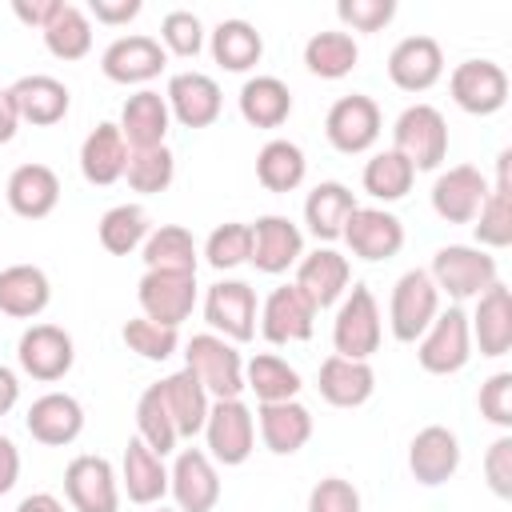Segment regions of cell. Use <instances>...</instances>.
<instances>
[{
	"instance_id": "cell-14",
	"label": "cell",
	"mask_w": 512,
	"mask_h": 512,
	"mask_svg": "<svg viewBox=\"0 0 512 512\" xmlns=\"http://www.w3.org/2000/svg\"><path fill=\"white\" fill-rule=\"evenodd\" d=\"M64 496L76 512H116L120 476L104 456H76L64 468Z\"/></svg>"
},
{
	"instance_id": "cell-57",
	"label": "cell",
	"mask_w": 512,
	"mask_h": 512,
	"mask_svg": "<svg viewBox=\"0 0 512 512\" xmlns=\"http://www.w3.org/2000/svg\"><path fill=\"white\" fill-rule=\"evenodd\" d=\"M16 480H20V452H16V444L8 436H0V496L12 492Z\"/></svg>"
},
{
	"instance_id": "cell-27",
	"label": "cell",
	"mask_w": 512,
	"mask_h": 512,
	"mask_svg": "<svg viewBox=\"0 0 512 512\" xmlns=\"http://www.w3.org/2000/svg\"><path fill=\"white\" fill-rule=\"evenodd\" d=\"M168 124H172V112H168L164 96L152 88H140L136 96L124 100L116 128H120L128 152H140V148H160L168 136Z\"/></svg>"
},
{
	"instance_id": "cell-43",
	"label": "cell",
	"mask_w": 512,
	"mask_h": 512,
	"mask_svg": "<svg viewBox=\"0 0 512 512\" xmlns=\"http://www.w3.org/2000/svg\"><path fill=\"white\" fill-rule=\"evenodd\" d=\"M364 192L372 196V200H384V204H392V200H404L408 192H412V184H416V168L396 152V148H384V152H376L368 164H364Z\"/></svg>"
},
{
	"instance_id": "cell-7",
	"label": "cell",
	"mask_w": 512,
	"mask_h": 512,
	"mask_svg": "<svg viewBox=\"0 0 512 512\" xmlns=\"http://www.w3.org/2000/svg\"><path fill=\"white\" fill-rule=\"evenodd\" d=\"M204 440L208 456L224 468H236L252 456L256 448V416L244 400H212L208 420H204Z\"/></svg>"
},
{
	"instance_id": "cell-53",
	"label": "cell",
	"mask_w": 512,
	"mask_h": 512,
	"mask_svg": "<svg viewBox=\"0 0 512 512\" xmlns=\"http://www.w3.org/2000/svg\"><path fill=\"white\" fill-rule=\"evenodd\" d=\"M308 512H360V492L344 476H324L308 492Z\"/></svg>"
},
{
	"instance_id": "cell-5",
	"label": "cell",
	"mask_w": 512,
	"mask_h": 512,
	"mask_svg": "<svg viewBox=\"0 0 512 512\" xmlns=\"http://www.w3.org/2000/svg\"><path fill=\"white\" fill-rule=\"evenodd\" d=\"M440 312V292L432 284V276L424 268H408L396 284H392V300H388V324H392V336L400 344H416L428 324L436 320Z\"/></svg>"
},
{
	"instance_id": "cell-9",
	"label": "cell",
	"mask_w": 512,
	"mask_h": 512,
	"mask_svg": "<svg viewBox=\"0 0 512 512\" xmlns=\"http://www.w3.org/2000/svg\"><path fill=\"white\" fill-rule=\"evenodd\" d=\"M324 136L336 152L344 156H360L368 152L376 140H380V108L372 96L364 92H352V96H340L328 116H324Z\"/></svg>"
},
{
	"instance_id": "cell-20",
	"label": "cell",
	"mask_w": 512,
	"mask_h": 512,
	"mask_svg": "<svg viewBox=\"0 0 512 512\" xmlns=\"http://www.w3.org/2000/svg\"><path fill=\"white\" fill-rule=\"evenodd\" d=\"M164 104H168V112L184 128H208V124L220 120L224 96H220V84L212 76H204V72H176L168 80Z\"/></svg>"
},
{
	"instance_id": "cell-17",
	"label": "cell",
	"mask_w": 512,
	"mask_h": 512,
	"mask_svg": "<svg viewBox=\"0 0 512 512\" xmlns=\"http://www.w3.org/2000/svg\"><path fill=\"white\" fill-rule=\"evenodd\" d=\"M460 468V440L452 428L444 424H428L412 436L408 444V472L416 476V484L424 488H436V484H448Z\"/></svg>"
},
{
	"instance_id": "cell-28",
	"label": "cell",
	"mask_w": 512,
	"mask_h": 512,
	"mask_svg": "<svg viewBox=\"0 0 512 512\" xmlns=\"http://www.w3.org/2000/svg\"><path fill=\"white\" fill-rule=\"evenodd\" d=\"M468 332L480 344V356H508L512 348V292L508 284H492L476 296V312L468 316Z\"/></svg>"
},
{
	"instance_id": "cell-42",
	"label": "cell",
	"mask_w": 512,
	"mask_h": 512,
	"mask_svg": "<svg viewBox=\"0 0 512 512\" xmlns=\"http://www.w3.org/2000/svg\"><path fill=\"white\" fill-rule=\"evenodd\" d=\"M244 388H252L260 404L296 400V392H300V372H296L288 360H280V356H272V352H260V356H252V360L244 364Z\"/></svg>"
},
{
	"instance_id": "cell-3",
	"label": "cell",
	"mask_w": 512,
	"mask_h": 512,
	"mask_svg": "<svg viewBox=\"0 0 512 512\" xmlns=\"http://www.w3.org/2000/svg\"><path fill=\"white\" fill-rule=\"evenodd\" d=\"M428 276L436 292H448L452 300H472L496 284V256H488L476 244H444L432 256Z\"/></svg>"
},
{
	"instance_id": "cell-54",
	"label": "cell",
	"mask_w": 512,
	"mask_h": 512,
	"mask_svg": "<svg viewBox=\"0 0 512 512\" xmlns=\"http://www.w3.org/2000/svg\"><path fill=\"white\" fill-rule=\"evenodd\" d=\"M484 480H488V488L500 500L512 496V436H500V440L488 444V452H484Z\"/></svg>"
},
{
	"instance_id": "cell-16",
	"label": "cell",
	"mask_w": 512,
	"mask_h": 512,
	"mask_svg": "<svg viewBox=\"0 0 512 512\" xmlns=\"http://www.w3.org/2000/svg\"><path fill=\"white\" fill-rule=\"evenodd\" d=\"M168 492L176 496V512H212L220 500V476L204 448H184L168 468Z\"/></svg>"
},
{
	"instance_id": "cell-24",
	"label": "cell",
	"mask_w": 512,
	"mask_h": 512,
	"mask_svg": "<svg viewBox=\"0 0 512 512\" xmlns=\"http://www.w3.org/2000/svg\"><path fill=\"white\" fill-rule=\"evenodd\" d=\"M4 196L20 220H44L60 204V176L48 164H20V168H12Z\"/></svg>"
},
{
	"instance_id": "cell-33",
	"label": "cell",
	"mask_w": 512,
	"mask_h": 512,
	"mask_svg": "<svg viewBox=\"0 0 512 512\" xmlns=\"http://www.w3.org/2000/svg\"><path fill=\"white\" fill-rule=\"evenodd\" d=\"M52 284L48 272L36 264H8L0 272V312L12 320H32L48 308Z\"/></svg>"
},
{
	"instance_id": "cell-48",
	"label": "cell",
	"mask_w": 512,
	"mask_h": 512,
	"mask_svg": "<svg viewBox=\"0 0 512 512\" xmlns=\"http://www.w3.org/2000/svg\"><path fill=\"white\" fill-rule=\"evenodd\" d=\"M248 252H252V228L240 224V220H228V224H216L204 240V260L216 268V272H228L236 264H248Z\"/></svg>"
},
{
	"instance_id": "cell-35",
	"label": "cell",
	"mask_w": 512,
	"mask_h": 512,
	"mask_svg": "<svg viewBox=\"0 0 512 512\" xmlns=\"http://www.w3.org/2000/svg\"><path fill=\"white\" fill-rule=\"evenodd\" d=\"M360 204H356V196H352V188L348 184H340V180H320L312 192H308V200H304V224H308V232L316 236V240H340L344 236V224H348V216L356 212Z\"/></svg>"
},
{
	"instance_id": "cell-4",
	"label": "cell",
	"mask_w": 512,
	"mask_h": 512,
	"mask_svg": "<svg viewBox=\"0 0 512 512\" xmlns=\"http://www.w3.org/2000/svg\"><path fill=\"white\" fill-rule=\"evenodd\" d=\"M380 336H384V328H380V304H376L372 288L352 284L348 296L336 308V320H332V348H336V356L368 360L380 348Z\"/></svg>"
},
{
	"instance_id": "cell-10",
	"label": "cell",
	"mask_w": 512,
	"mask_h": 512,
	"mask_svg": "<svg viewBox=\"0 0 512 512\" xmlns=\"http://www.w3.org/2000/svg\"><path fill=\"white\" fill-rule=\"evenodd\" d=\"M140 312L164 328H180L196 308V272H144L136 284Z\"/></svg>"
},
{
	"instance_id": "cell-60",
	"label": "cell",
	"mask_w": 512,
	"mask_h": 512,
	"mask_svg": "<svg viewBox=\"0 0 512 512\" xmlns=\"http://www.w3.org/2000/svg\"><path fill=\"white\" fill-rule=\"evenodd\" d=\"M16 512H64V504L52 496V492H32L16 504Z\"/></svg>"
},
{
	"instance_id": "cell-38",
	"label": "cell",
	"mask_w": 512,
	"mask_h": 512,
	"mask_svg": "<svg viewBox=\"0 0 512 512\" xmlns=\"http://www.w3.org/2000/svg\"><path fill=\"white\" fill-rule=\"evenodd\" d=\"M240 116L252 128H280L292 116V92L280 76H252L240 88Z\"/></svg>"
},
{
	"instance_id": "cell-36",
	"label": "cell",
	"mask_w": 512,
	"mask_h": 512,
	"mask_svg": "<svg viewBox=\"0 0 512 512\" xmlns=\"http://www.w3.org/2000/svg\"><path fill=\"white\" fill-rule=\"evenodd\" d=\"M120 484L132 504H160L168 492L164 456H156L140 436H132L124 448V460H120Z\"/></svg>"
},
{
	"instance_id": "cell-51",
	"label": "cell",
	"mask_w": 512,
	"mask_h": 512,
	"mask_svg": "<svg viewBox=\"0 0 512 512\" xmlns=\"http://www.w3.org/2000/svg\"><path fill=\"white\" fill-rule=\"evenodd\" d=\"M336 16L356 32H380L396 16V0H340Z\"/></svg>"
},
{
	"instance_id": "cell-61",
	"label": "cell",
	"mask_w": 512,
	"mask_h": 512,
	"mask_svg": "<svg viewBox=\"0 0 512 512\" xmlns=\"http://www.w3.org/2000/svg\"><path fill=\"white\" fill-rule=\"evenodd\" d=\"M156 512H172V508H156Z\"/></svg>"
},
{
	"instance_id": "cell-31",
	"label": "cell",
	"mask_w": 512,
	"mask_h": 512,
	"mask_svg": "<svg viewBox=\"0 0 512 512\" xmlns=\"http://www.w3.org/2000/svg\"><path fill=\"white\" fill-rule=\"evenodd\" d=\"M156 384H160L164 408H168V416L176 424V436L192 440L196 432H204V420H208V408H212V396L204 392V384L188 368H180V372H172V376H164Z\"/></svg>"
},
{
	"instance_id": "cell-8",
	"label": "cell",
	"mask_w": 512,
	"mask_h": 512,
	"mask_svg": "<svg viewBox=\"0 0 512 512\" xmlns=\"http://www.w3.org/2000/svg\"><path fill=\"white\" fill-rule=\"evenodd\" d=\"M256 316H260V304H256L252 284H244V280H216L204 292V320L228 344L252 340L256 336Z\"/></svg>"
},
{
	"instance_id": "cell-22",
	"label": "cell",
	"mask_w": 512,
	"mask_h": 512,
	"mask_svg": "<svg viewBox=\"0 0 512 512\" xmlns=\"http://www.w3.org/2000/svg\"><path fill=\"white\" fill-rule=\"evenodd\" d=\"M444 76V52L432 36H404L388 52V80L400 92H428Z\"/></svg>"
},
{
	"instance_id": "cell-44",
	"label": "cell",
	"mask_w": 512,
	"mask_h": 512,
	"mask_svg": "<svg viewBox=\"0 0 512 512\" xmlns=\"http://www.w3.org/2000/svg\"><path fill=\"white\" fill-rule=\"evenodd\" d=\"M40 36L56 60H84L92 52V24H88L84 8H76V4H60V12L52 16V24Z\"/></svg>"
},
{
	"instance_id": "cell-39",
	"label": "cell",
	"mask_w": 512,
	"mask_h": 512,
	"mask_svg": "<svg viewBox=\"0 0 512 512\" xmlns=\"http://www.w3.org/2000/svg\"><path fill=\"white\" fill-rule=\"evenodd\" d=\"M360 60V48L348 32H336V28H324V32H312L308 44H304V68L320 80H344Z\"/></svg>"
},
{
	"instance_id": "cell-46",
	"label": "cell",
	"mask_w": 512,
	"mask_h": 512,
	"mask_svg": "<svg viewBox=\"0 0 512 512\" xmlns=\"http://www.w3.org/2000/svg\"><path fill=\"white\" fill-rule=\"evenodd\" d=\"M136 436L156 452V456H168L176 452L180 436H176V424L164 408V396H160V384H148L136 400Z\"/></svg>"
},
{
	"instance_id": "cell-2",
	"label": "cell",
	"mask_w": 512,
	"mask_h": 512,
	"mask_svg": "<svg viewBox=\"0 0 512 512\" xmlns=\"http://www.w3.org/2000/svg\"><path fill=\"white\" fill-rule=\"evenodd\" d=\"M392 148L416 168L432 172L448 156V124L432 104H408L392 124Z\"/></svg>"
},
{
	"instance_id": "cell-40",
	"label": "cell",
	"mask_w": 512,
	"mask_h": 512,
	"mask_svg": "<svg viewBox=\"0 0 512 512\" xmlns=\"http://www.w3.org/2000/svg\"><path fill=\"white\" fill-rule=\"evenodd\" d=\"M200 252L184 224H160L144 240V268L148 272H196Z\"/></svg>"
},
{
	"instance_id": "cell-6",
	"label": "cell",
	"mask_w": 512,
	"mask_h": 512,
	"mask_svg": "<svg viewBox=\"0 0 512 512\" xmlns=\"http://www.w3.org/2000/svg\"><path fill=\"white\" fill-rule=\"evenodd\" d=\"M416 360L432 376H452L472 360V332H468V312L452 304L448 312H436L428 332L416 340Z\"/></svg>"
},
{
	"instance_id": "cell-15",
	"label": "cell",
	"mask_w": 512,
	"mask_h": 512,
	"mask_svg": "<svg viewBox=\"0 0 512 512\" xmlns=\"http://www.w3.org/2000/svg\"><path fill=\"white\" fill-rule=\"evenodd\" d=\"M260 332L268 344H300L316 332V308L304 300L296 284H280L260 304Z\"/></svg>"
},
{
	"instance_id": "cell-21",
	"label": "cell",
	"mask_w": 512,
	"mask_h": 512,
	"mask_svg": "<svg viewBox=\"0 0 512 512\" xmlns=\"http://www.w3.org/2000/svg\"><path fill=\"white\" fill-rule=\"evenodd\" d=\"M344 240H348L352 256L380 264L404 248V224L384 208H356L344 224Z\"/></svg>"
},
{
	"instance_id": "cell-55",
	"label": "cell",
	"mask_w": 512,
	"mask_h": 512,
	"mask_svg": "<svg viewBox=\"0 0 512 512\" xmlns=\"http://www.w3.org/2000/svg\"><path fill=\"white\" fill-rule=\"evenodd\" d=\"M60 4H64V0H12V12H16L20 24L44 32V28L52 24V16L60 12Z\"/></svg>"
},
{
	"instance_id": "cell-37",
	"label": "cell",
	"mask_w": 512,
	"mask_h": 512,
	"mask_svg": "<svg viewBox=\"0 0 512 512\" xmlns=\"http://www.w3.org/2000/svg\"><path fill=\"white\" fill-rule=\"evenodd\" d=\"M260 56H264V36L256 32V24L232 16L212 28V60L224 72H248L260 64Z\"/></svg>"
},
{
	"instance_id": "cell-45",
	"label": "cell",
	"mask_w": 512,
	"mask_h": 512,
	"mask_svg": "<svg viewBox=\"0 0 512 512\" xmlns=\"http://www.w3.org/2000/svg\"><path fill=\"white\" fill-rule=\"evenodd\" d=\"M148 232H152V224H148V212H144L140 204H116V208H108V212L100 216V224H96V236H100V244H104L112 256L136 252V248L148 240Z\"/></svg>"
},
{
	"instance_id": "cell-52",
	"label": "cell",
	"mask_w": 512,
	"mask_h": 512,
	"mask_svg": "<svg viewBox=\"0 0 512 512\" xmlns=\"http://www.w3.org/2000/svg\"><path fill=\"white\" fill-rule=\"evenodd\" d=\"M480 416L496 428H512V372H496L480 384Z\"/></svg>"
},
{
	"instance_id": "cell-59",
	"label": "cell",
	"mask_w": 512,
	"mask_h": 512,
	"mask_svg": "<svg viewBox=\"0 0 512 512\" xmlns=\"http://www.w3.org/2000/svg\"><path fill=\"white\" fill-rule=\"evenodd\" d=\"M16 400H20V380L8 364H0V416H8L16 408Z\"/></svg>"
},
{
	"instance_id": "cell-56",
	"label": "cell",
	"mask_w": 512,
	"mask_h": 512,
	"mask_svg": "<svg viewBox=\"0 0 512 512\" xmlns=\"http://www.w3.org/2000/svg\"><path fill=\"white\" fill-rule=\"evenodd\" d=\"M140 0H92L88 4V12L100 20V24H128V20H136L140 16Z\"/></svg>"
},
{
	"instance_id": "cell-12",
	"label": "cell",
	"mask_w": 512,
	"mask_h": 512,
	"mask_svg": "<svg viewBox=\"0 0 512 512\" xmlns=\"http://www.w3.org/2000/svg\"><path fill=\"white\" fill-rule=\"evenodd\" d=\"M456 108L468 116H492L508 104V72L496 60H464L448 76Z\"/></svg>"
},
{
	"instance_id": "cell-26",
	"label": "cell",
	"mask_w": 512,
	"mask_h": 512,
	"mask_svg": "<svg viewBox=\"0 0 512 512\" xmlns=\"http://www.w3.org/2000/svg\"><path fill=\"white\" fill-rule=\"evenodd\" d=\"M24 424H28L32 440H40L48 448H64L84 432V408L68 392H44L40 400H32Z\"/></svg>"
},
{
	"instance_id": "cell-32",
	"label": "cell",
	"mask_w": 512,
	"mask_h": 512,
	"mask_svg": "<svg viewBox=\"0 0 512 512\" xmlns=\"http://www.w3.org/2000/svg\"><path fill=\"white\" fill-rule=\"evenodd\" d=\"M260 440L276 456H292L312 440V412L300 400H280V404H260L256 412Z\"/></svg>"
},
{
	"instance_id": "cell-34",
	"label": "cell",
	"mask_w": 512,
	"mask_h": 512,
	"mask_svg": "<svg viewBox=\"0 0 512 512\" xmlns=\"http://www.w3.org/2000/svg\"><path fill=\"white\" fill-rule=\"evenodd\" d=\"M128 168V144L116 124H96L80 144V176L96 188H108Z\"/></svg>"
},
{
	"instance_id": "cell-29",
	"label": "cell",
	"mask_w": 512,
	"mask_h": 512,
	"mask_svg": "<svg viewBox=\"0 0 512 512\" xmlns=\"http://www.w3.org/2000/svg\"><path fill=\"white\" fill-rule=\"evenodd\" d=\"M316 388L320 396L332 404V408H360L364 400H372L376 392V372L368 360H348V356H328L320 364V376H316Z\"/></svg>"
},
{
	"instance_id": "cell-30",
	"label": "cell",
	"mask_w": 512,
	"mask_h": 512,
	"mask_svg": "<svg viewBox=\"0 0 512 512\" xmlns=\"http://www.w3.org/2000/svg\"><path fill=\"white\" fill-rule=\"evenodd\" d=\"M8 92H12V100H16L20 120H24V124H36V128L60 124V120L68 116V104H72V92H68L56 76H44V72L20 76Z\"/></svg>"
},
{
	"instance_id": "cell-13",
	"label": "cell",
	"mask_w": 512,
	"mask_h": 512,
	"mask_svg": "<svg viewBox=\"0 0 512 512\" xmlns=\"http://www.w3.org/2000/svg\"><path fill=\"white\" fill-rule=\"evenodd\" d=\"M248 228H252L248 264H252L256 272L280 276V272H288V268L300 264V256H304V232H300L288 216L268 212V216H256V224H248Z\"/></svg>"
},
{
	"instance_id": "cell-49",
	"label": "cell",
	"mask_w": 512,
	"mask_h": 512,
	"mask_svg": "<svg viewBox=\"0 0 512 512\" xmlns=\"http://www.w3.org/2000/svg\"><path fill=\"white\" fill-rule=\"evenodd\" d=\"M120 336H124L128 352H136V356H144V360H168V356L180 348V332H176V328H164V324H156V320H148V316L128 320V324L120 328Z\"/></svg>"
},
{
	"instance_id": "cell-11",
	"label": "cell",
	"mask_w": 512,
	"mask_h": 512,
	"mask_svg": "<svg viewBox=\"0 0 512 512\" xmlns=\"http://www.w3.org/2000/svg\"><path fill=\"white\" fill-rule=\"evenodd\" d=\"M16 360H20L24 376H32L40 384H52V380H64L72 372L76 344L56 324H32V328H24V336L16 344Z\"/></svg>"
},
{
	"instance_id": "cell-47",
	"label": "cell",
	"mask_w": 512,
	"mask_h": 512,
	"mask_svg": "<svg viewBox=\"0 0 512 512\" xmlns=\"http://www.w3.org/2000/svg\"><path fill=\"white\" fill-rule=\"evenodd\" d=\"M128 184L144 196H156L172 184L176 176V156L160 144V148H140V152H128V168H124Z\"/></svg>"
},
{
	"instance_id": "cell-19",
	"label": "cell",
	"mask_w": 512,
	"mask_h": 512,
	"mask_svg": "<svg viewBox=\"0 0 512 512\" xmlns=\"http://www.w3.org/2000/svg\"><path fill=\"white\" fill-rule=\"evenodd\" d=\"M484 196H488V180L480 176V168L456 164V168L436 176V184H432V212L444 224H472L480 204H484Z\"/></svg>"
},
{
	"instance_id": "cell-58",
	"label": "cell",
	"mask_w": 512,
	"mask_h": 512,
	"mask_svg": "<svg viewBox=\"0 0 512 512\" xmlns=\"http://www.w3.org/2000/svg\"><path fill=\"white\" fill-rule=\"evenodd\" d=\"M20 128V112H16V100L8 88H0V144H8Z\"/></svg>"
},
{
	"instance_id": "cell-1",
	"label": "cell",
	"mask_w": 512,
	"mask_h": 512,
	"mask_svg": "<svg viewBox=\"0 0 512 512\" xmlns=\"http://www.w3.org/2000/svg\"><path fill=\"white\" fill-rule=\"evenodd\" d=\"M184 368L204 384V392L212 400H240V392H244V360L216 332H200L188 340Z\"/></svg>"
},
{
	"instance_id": "cell-41",
	"label": "cell",
	"mask_w": 512,
	"mask_h": 512,
	"mask_svg": "<svg viewBox=\"0 0 512 512\" xmlns=\"http://www.w3.org/2000/svg\"><path fill=\"white\" fill-rule=\"evenodd\" d=\"M308 176V160H304V148L292 144V140H268L260 152H256V180L268 188V192H296Z\"/></svg>"
},
{
	"instance_id": "cell-23",
	"label": "cell",
	"mask_w": 512,
	"mask_h": 512,
	"mask_svg": "<svg viewBox=\"0 0 512 512\" xmlns=\"http://www.w3.org/2000/svg\"><path fill=\"white\" fill-rule=\"evenodd\" d=\"M348 280H352V268L348 260L336 252V248H316V252H304L300 264H296V288L304 292V300L320 312V308H332L344 292H348Z\"/></svg>"
},
{
	"instance_id": "cell-18",
	"label": "cell",
	"mask_w": 512,
	"mask_h": 512,
	"mask_svg": "<svg viewBox=\"0 0 512 512\" xmlns=\"http://www.w3.org/2000/svg\"><path fill=\"white\" fill-rule=\"evenodd\" d=\"M164 64H168V52L152 36H120L100 56V72L112 84H148L164 72Z\"/></svg>"
},
{
	"instance_id": "cell-50",
	"label": "cell",
	"mask_w": 512,
	"mask_h": 512,
	"mask_svg": "<svg viewBox=\"0 0 512 512\" xmlns=\"http://www.w3.org/2000/svg\"><path fill=\"white\" fill-rule=\"evenodd\" d=\"M160 48L172 52V56H196L204 48V24L196 12L188 8H172L164 20H160Z\"/></svg>"
},
{
	"instance_id": "cell-25",
	"label": "cell",
	"mask_w": 512,
	"mask_h": 512,
	"mask_svg": "<svg viewBox=\"0 0 512 512\" xmlns=\"http://www.w3.org/2000/svg\"><path fill=\"white\" fill-rule=\"evenodd\" d=\"M508 168H512V152L504 148L496 156V184H488V196L472 220V232H476V248H508L512 244V180H508Z\"/></svg>"
}]
</instances>
